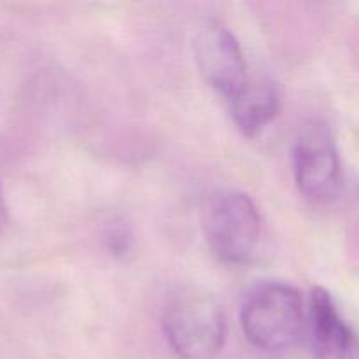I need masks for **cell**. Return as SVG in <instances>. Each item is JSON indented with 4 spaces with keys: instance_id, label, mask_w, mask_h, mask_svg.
I'll list each match as a JSON object with an SVG mask.
<instances>
[{
    "instance_id": "cell-1",
    "label": "cell",
    "mask_w": 359,
    "mask_h": 359,
    "mask_svg": "<svg viewBox=\"0 0 359 359\" xmlns=\"http://www.w3.org/2000/svg\"><path fill=\"white\" fill-rule=\"evenodd\" d=\"M241 321L252 346L265 353H283L305 337L307 304L291 284L266 280L249 291Z\"/></svg>"
},
{
    "instance_id": "cell-2",
    "label": "cell",
    "mask_w": 359,
    "mask_h": 359,
    "mask_svg": "<svg viewBox=\"0 0 359 359\" xmlns=\"http://www.w3.org/2000/svg\"><path fill=\"white\" fill-rule=\"evenodd\" d=\"M163 333L182 359H212L226 339V321L212 294L188 287L168 300L163 311Z\"/></svg>"
},
{
    "instance_id": "cell-3",
    "label": "cell",
    "mask_w": 359,
    "mask_h": 359,
    "mask_svg": "<svg viewBox=\"0 0 359 359\" xmlns=\"http://www.w3.org/2000/svg\"><path fill=\"white\" fill-rule=\"evenodd\" d=\"M202 231L209 249L221 262L242 265L258 248L262 217L245 193L217 189L202 205Z\"/></svg>"
},
{
    "instance_id": "cell-4",
    "label": "cell",
    "mask_w": 359,
    "mask_h": 359,
    "mask_svg": "<svg viewBox=\"0 0 359 359\" xmlns=\"http://www.w3.org/2000/svg\"><path fill=\"white\" fill-rule=\"evenodd\" d=\"M193 51L203 81L228 104L248 86L251 76L244 53L237 37L223 23L203 21L193 39Z\"/></svg>"
},
{
    "instance_id": "cell-5",
    "label": "cell",
    "mask_w": 359,
    "mask_h": 359,
    "mask_svg": "<svg viewBox=\"0 0 359 359\" xmlns=\"http://www.w3.org/2000/svg\"><path fill=\"white\" fill-rule=\"evenodd\" d=\"M293 170L302 195L316 202L333 198L340 188V161L332 135L321 126L307 128L293 149Z\"/></svg>"
},
{
    "instance_id": "cell-6",
    "label": "cell",
    "mask_w": 359,
    "mask_h": 359,
    "mask_svg": "<svg viewBox=\"0 0 359 359\" xmlns=\"http://www.w3.org/2000/svg\"><path fill=\"white\" fill-rule=\"evenodd\" d=\"M305 337L314 359H359V337L325 287H314L309 294Z\"/></svg>"
},
{
    "instance_id": "cell-7",
    "label": "cell",
    "mask_w": 359,
    "mask_h": 359,
    "mask_svg": "<svg viewBox=\"0 0 359 359\" xmlns=\"http://www.w3.org/2000/svg\"><path fill=\"white\" fill-rule=\"evenodd\" d=\"M279 91L266 77H251L248 86L230 102L235 125L244 135L255 137L279 114Z\"/></svg>"
},
{
    "instance_id": "cell-8",
    "label": "cell",
    "mask_w": 359,
    "mask_h": 359,
    "mask_svg": "<svg viewBox=\"0 0 359 359\" xmlns=\"http://www.w3.org/2000/svg\"><path fill=\"white\" fill-rule=\"evenodd\" d=\"M7 224H9V212H7V203L6 196H4L2 184H0V237L6 233Z\"/></svg>"
}]
</instances>
